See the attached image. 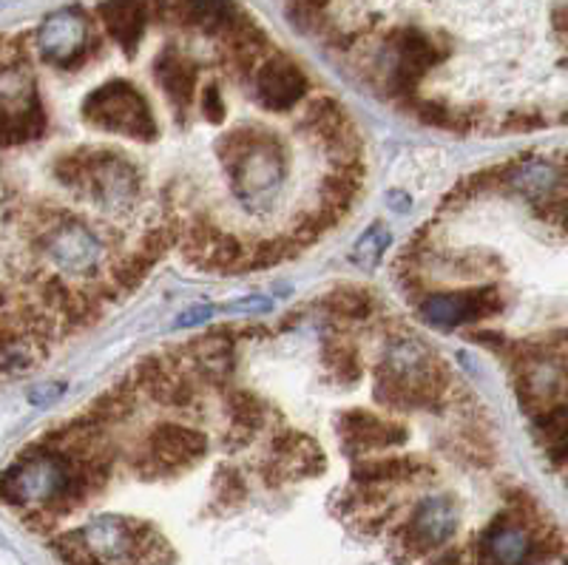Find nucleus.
I'll return each mask as SVG.
<instances>
[{"mask_svg": "<svg viewBox=\"0 0 568 565\" xmlns=\"http://www.w3.org/2000/svg\"><path fill=\"white\" fill-rule=\"evenodd\" d=\"M389 228L382 225V222H375V225H369L367 231H364V236L358 239V244L353 248V262L362 264V268L373 270L375 264L382 262L384 251L389 248Z\"/></svg>", "mask_w": 568, "mask_h": 565, "instance_id": "obj_27", "label": "nucleus"}, {"mask_svg": "<svg viewBox=\"0 0 568 565\" xmlns=\"http://www.w3.org/2000/svg\"><path fill=\"white\" fill-rule=\"evenodd\" d=\"M151 71H154L162 94L169 97L174 114L180 111V117H185L187 111L194 109L196 94H200V69H196L194 60L182 58V54L169 49V52H162L154 60Z\"/></svg>", "mask_w": 568, "mask_h": 565, "instance_id": "obj_15", "label": "nucleus"}, {"mask_svg": "<svg viewBox=\"0 0 568 565\" xmlns=\"http://www.w3.org/2000/svg\"><path fill=\"white\" fill-rule=\"evenodd\" d=\"M387 69H384V91L398 103H413L420 80L444 63L446 46L424 29H398L387 40Z\"/></svg>", "mask_w": 568, "mask_h": 565, "instance_id": "obj_3", "label": "nucleus"}, {"mask_svg": "<svg viewBox=\"0 0 568 565\" xmlns=\"http://www.w3.org/2000/svg\"><path fill=\"white\" fill-rule=\"evenodd\" d=\"M222 46V58H225V65L240 74V78H253L256 69L262 65V60L271 54V40L262 32L258 23H253L247 14H236V18L216 34Z\"/></svg>", "mask_w": 568, "mask_h": 565, "instance_id": "obj_14", "label": "nucleus"}, {"mask_svg": "<svg viewBox=\"0 0 568 565\" xmlns=\"http://www.w3.org/2000/svg\"><path fill=\"white\" fill-rule=\"evenodd\" d=\"M207 452V437L187 424L162 421L145 435L140 450L129 457L131 470L145 481L171 477L176 472L194 466Z\"/></svg>", "mask_w": 568, "mask_h": 565, "instance_id": "obj_4", "label": "nucleus"}, {"mask_svg": "<svg viewBox=\"0 0 568 565\" xmlns=\"http://www.w3.org/2000/svg\"><path fill=\"white\" fill-rule=\"evenodd\" d=\"M225 415L227 430L245 432V435L256 437V432L267 424V404L258 395L247 390H227L225 392Z\"/></svg>", "mask_w": 568, "mask_h": 565, "instance_id": "obj_21", "label": "nucleus"}, {"mask_svg": "<svg viewBox=\"0 0 568 565\" xmlns=\"http://www.w3.org/2000/svg\"><path fill=\"white\" fill-rule=\"evenodd\" d=\"M322 307L336 319L344 322H367L375 313V302L364 287H353V284H342L333 287L327 296H322Z\"/></svg>", "mask_w": 568, "mask_h": 565, "instance_id": "obj_22", "label": "nucleus"}, {"mask_svg": "<svg viewBox=\"0 0 568 565\" xmlns=\"http://www.w3.org/2000/svg\"><path fill=\"white\" fill-rule=\"evenodd\" d=\"M83 120L89 125L109 134H120L134 142H154L160 137V125L151 111L149 100L129 80H109L98 85L83 100Z\"/></svg>", "mask_w": 568, "mask_h": 565, "instance_id": "obj_2", "label": "nucleus"}, {"mask_svg": "<svg viewBox=\"0 0 568 565\" xmlns=\"http://www.w3.org/2000/svg\"><path fill=\"white\" fill-rule=\"evenodd\" d=\"M364 185V165H344L333 168L322 180V208L336 213L338 219L347 216L349 208L355 205Z\"/></svg>", "mask_w": 568, "mask_h": 565, "instance_id": "obj_19", "label": "nucleus"}, {"mask_svg": "<svg viewBox=\"0 0 568 565\" xmlns=\"http://www.w3.org/2000/svg\"><path fill=\"white\" fill-rule=\"evenodd\" d=\"M151 268H154V262H151L149 256H142L136 248L134 251L123 253L120 259H114V262L109 264V279H111V287L116 290V296L140 287V284L145 282V276L151 273Z\"/></svg>", "mask_w": 568, "mask_h": 565, "instance_id": "obj_25", "label": "nucleus"}, {"mask_svg": "<svg viewBox=\"0 0 568 565\" xmlns=\"http://www.w3.org/2000/svg\"><path fill=\"white\" fill-rule=\"evenodd\" d=\"M435 565H464V559H460L458 552H449V554H444L440 559H435Z\"/></svg>", "mask_w": 568, "mask_h": 565, "instance_id": "obj_36", "label": "nucleus"}, {"mask_svg": "<svg viewBox=\"0 0 568 565\" xmlns=\"http://www.w3.org/2000/svg\"><path fill=\"white\" fill-rule=\"evenodd\" d=\"M460 523L458 503L449 495H433L420 501L407 517V523L395 532L393 548L400 563L418 559L435 548L446 546L455 537Z\"/></svg>", "mask_w": 568, "mask_h": 565, "instance_id": "obj_6", "label": "nucleus"}, {"mask_svg": "<svg viewBox=\"0 0 568 565\" xmlns=\"http://www.w3.org/2000/svg\"><path fill=\"white\" fill-rule=\"evenodd\" d=\"M89 18L80 9H60L40 23L38 52L45 63L60 65V69H78L89 60Z\"/></svg>", "mask_w": 568, "mask_h": 565, "instance_id": "obj_9", "label": "nucleus"}, {"mask_svg": "<svg viewBox=\"0 0 568 565\" xmlns=\"http://www.w3.org/2000/svg\"><path fill=\"white\" fill-rule=\"evenodd\" d=\"M213 492H216V501L222 506H240L247 497L245 475L240 470H233V466H225V470L213 475Z\"/></svg>", "mask_w": 568, "mask_h": 565, "instance_id": "obj_28", "label": "nucleus"}, {"mask_svg": "<svg viewBox=\"0 0 568 565\" xmlns=\"http://www.w3.org/2000/svg\"><path fill=\"white\" fill-rule=\"evenodd\" d=\"M433 475V466L415 455H382L358 461L353 470V481L362 486L393 488L398 483H413L420 477Z\"/></svg>", "mask_w": 568, "mask_h": 565, "instance_id": "obj_17", "label": "nucleus"}, {"mask_svg": "<svg viewBox=\"0 0 568 565\" xmlns=\"http://www.w3.org/2000/svg\"><path fill=\"white\" fill-rule=\"evenodd\" d=\"M216 313V307H211V304H194V307L182 310L180 315L174 319V327L185 330V327H196V324L207 322L211 315Z\"/></svg>", "mask_w": 568, "mask_h": 565, "instance_id": "obj_32", "label": "nucleus"}, {"mask_svg": "<svg viewBox=\"0 0 568 565\" xmlns=\"http://www.w3.org/2000/svg\"><path fill=\"white\" fill-rule=\"evenodd\" d=\"M504 310V293L497 284H480V287L455 290V293H426L420 299V315L433 327H466L491 319Z\"/></svg>", "mask_w": 568, "mask_h": 565, "instance_id": "obj_8", "label": "nucleus"}, {"mask_svg": "<svg viewBox=\"0 0 568 565\" xmlns=\"http://www.w3.org/2000/svg\"><path fill=\"white\" fill-rule=\"evenodd\" d=\"M253 85H256L258 103L273 111V114L296 109L311 91L307 74L298 69V63H293L284 54H267L256 69V74H253Z\"/></svg>", "mask_w": 568, "mask_h": 565, "instance_id": "obj_10", "label": "nucleus"}, {"mask_svg": "<svg viewBox=\"0 0 568 565\" xmlns=\"http://www.w3.org/2000/svg\"><path fill=\"white\" fill-rule=\"evenodd\" d=\"M415 117H418L424 125L438 131H471L480 125L478 111H458L449 109L440 100H420V103L413 105Z\"/></svg>", "mask_w": 568, "mask_h": 565, "instance_id": "obj_23", "label": "nucleus"}, {"mask_svg": "<svg viewBox=\"0 0 568 565\" xmlns=\"http://www.w3.org/2000/svg\"><path fill=\"white\" fill-rule=\"evenodd\" d=\"M85 191L83 200L123 211L140 196L142 176L134 162L116 149H83Z\"/></svg>", "mask_w": 568, "mask_h": 565, "instance_id": "obj_7", "label": "nucleus"}, {"mask_svg": "<svg viewBox=\"0 0 568 565\" xmlns=\"http://www.w3.org/2000/svg\"><path fill=\"white\" fill-rule=\"evenodd\" d=\"M80 532H83L91 552L98 554L105 565H131L142 537L151 532V526L142 521L116 517V514H103Z\"/></svg>", "mask_w": 568, "mask_h": 565, "instance_id": "obj_12", "label": "nucleus"}, {"mask_svg": "<svg viewBox=\"0 0 568 565\" xmlns=\"http://www.w3.org/2000/svg\"><path fill=\"white\" fill-rule=\"evenodd\" d=\"M322 364L327 375L336 384L353 386L355 381L362 379V353L349 339L342 335H327L322 347Z\"/></svg>", "mask_w": 568, "mask_h": 565, "instance_id": "obj_20", "label": "nucleus"}, {"mask_svg": "<svg viewBox=\"0 0 568 565\" xmlns=\"http://www.w3.org/2000/svg\"><path fill=\"white\" fill-rule=\"evenodd\" d=\"M478 559L491 565H529L535 559V532L511 512L500 514L480 537Z\"/></svg>", "mask_w": 568, "mask_h": 565, "instance_id": "obj_13", "label": "nucleus"}, {"mask_svg": "<svg viewBox=\"0 0 568 565\" xmlns=\"http://www.w3.org/2000/svg\"><path fill=\"white\" fill-rule=\"evenodd\" d=\"M546 125H549V117L537 109L509 111V114L504 117V122H500V129H504L506 134H535V131H542Z\"/></svg>", "mask_w": 568, "mask_h": 565, "instance_id": "obj_29", "label": "nucleus"}, {"mask_svg": "<svg viewBox=\"0 0 568 565\" xmlns=\"http://www.w3.org/2000/svg\"><path fill=\"white\" fill-rule=\"evenodd\" d=\"M105 32L123 49L129 58H134L142 43V34L149 27V3L145 0H105L98 9Z\"/></svg>", "mask_w": 568, "mask_h": 565, "instance_id": "obj_16", "label": "nucleus"}, {"mask_svg": "<svg viewBox=\"0 0 568 565\" xmlns=\"http://www.w3.org/2000/svg\"><path fill=\"white\" fill-rule=\"evenodd\" d=\"M227 313H253V310H271V299L265 296H247V299H236V302L225 304Z\"/></svg>", "mask_w": 568, "mask_h": 565, "instance_id": "obj_33", "label": "nucleus"}, {"mask_svg": "<svg viewBox=\"0 0 568 565\" xmlns=\"http://www.w3.org/2000/svg\"><path fill=\"white\" fill-rule=\"evenodd\" d=\"M551 29L562 43H568V0H557L551 9Z\"/></svg>", "mask_w": 568, "mask_h": 565, "instance_id": "obj_34", "label": "nucleus"}, {"mask_svg": "<svg viewBox=\"0 0 568 565\" xmlns=\"http://www.w3.org/2000/svg\"><path fill=\"white\" fill-rule=\"evenodd\" d=\"M347 455H369V452H387L404 446L409 441V430L398 421H384L367 410H347L336 421Z\"/></svg>", "mask_w": 568, "mask_h": 565, "instance_id": "obj_11", "label": "nucleus"}, {"mask_svg": "<svg viewBox=\"0 0 568 565\" xmlns=\"http://www.w3.org/2000/svg\"><path fill=\"white\" fill-rule=\"evenodd\" d=\"M216 157L225 168L227 185L247 208L271 202L287 174L284 142L258 125H240L220 137Z\"/></svg>", "mask_w": 568, "mask_h": 565, "instance_id": "obj_1", "label": "nucleus"}, {"mask_svg": "<svg viewBox=\"0 0 568 565\" xmlns=\"http://www.w3.org/2000/svg\"><path fill=\"white\" fill-rule=\"evenodd\" d=\"M389 205H393L395 211H404V208H409L407 193H389Z\"/></svg>", "mask_w": 568, "mask_h": 565, "instance_id": "obj_35", "label": "nucleus"}, {"mask_svg": "<svg viewBox=\"0 0 568 565\" xmlns=\"http://www.w3.org/2000/svg\"><path fill=\"white\" fill-rule=\"evenodd\" d=\"M63 392H65L63 381H40V384H34L32 390H29V404L52 406L54 401L63 398Z\"/></svg>", "mask_w": 568, "mask_h": 565, "instance_id": "obj_31", "label": "nucleus"}, {"mask_svg": "<svg viewBox=\"0 0 568 565\" xmlns=\"http://www.w3.org/2000/svg\"><path fill=\"white\" fill-rule=\"evenodd\" d=\"M200 114L205 117V122H211V125H222V122H225L227 109L220 83H205V89L200 91Z\"/></svg>", "mask_w": 568, "mask_h": 565, "instance_id": "obj_30", "label": "nucleus"}, {"mask_svg": "<svg viewBox=\"0 0 568 565\" xmlns=\"http://www.w3.org/2000/svg\"><path fill=\"white\" fill-rule=\"evenodd\" d=\"M535 421V432L540 437V444H568V392L562 398H557L549 410H542L540 415L531 417Z\"/></svg>", "mask_w": 568, "mask_h": 565, "instance_id": "obj_26", "label": "nucleus"}, {"mask_svg": "<svg viewBox=\"0 0 568 565\" xmlns=\"http://www.w3.org/2000/svg\"><path fill=\"white\" fill-rule=\"evenodd\" d=\"M202 268H211L216 273H240L247 268V248L242 239L233 233H216V239L207 248V256Z\"/></svg>", "mask_w": 568, "mask_h": 565, "instance_id": "obj_24", "label": "nucleus"}, {"mask_svg": "<svg viewBox=\"0 0 568 565\" xmlns=\"http://www.w3.org/2000/svg\"><path fill=\"white\" fill-rule=\"evenodd\" d=\"M169 9L171 23L182 29H196L211 38H216L240 14L233 0H169Z\"/></svg>", "mask_w": 568, "mask_h": 565, "instance_id": "obj_18", "label": "nucleus"}, {"mask_svg": "<svg viewBox=\"0 0 568 565\" xmlns=\"http://www.w3.org/2000/svg\"><path fill=\"white\" fill-rule=\"evenodd\" d=\"M34 244L54 268H60L63 273H74V276H94L109 259L100 233L85 225L83 219L69 216V213H63L54 225L40 231L34 236Z\"/></svg>", "mask_w": 568, "mask_h": 565, "instance_id": "obj_5", "label": "nucleus"}]
</instances>
